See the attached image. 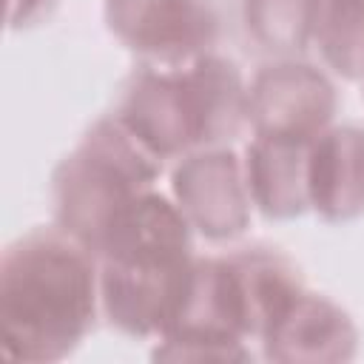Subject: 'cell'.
<instances>
[{
  "instance_id": "cell-1",
  "label": "cell",
  "mask_w": 364,
  "mask_h": 364,
  "mask_svg": "<svg viewBox=\"0 0 364 364\" xmlns=\"http://www.w3.org/2000/svg\"><path fill=\"white\" fill-rule=\"evenodd\" d=\"M100 259L54 228H34L0 256V347L23 364L71 355L94 330Z\"/></svg>"
},
{
  "instance_id": "cell-2",
  "label": "cell",
  "mask_w": 364,
  "mask_h": 364,
  "mask_svg": "<svg viewBox=\"0 0 364 364\" xmlns=\"http://www.w3.org/2000/svg\"><path fill=\"white\" fill-rule=\"evenodd\" d=\"M97 259L111 327L131 338H159L191 284L193 228L176 202L148 191L111 225Z\"/></svg>"
},
{
  "instance_id": "cell-3",
  "label": "cell",
  "mask_w": 364,
  "mask_h": 364,
  "mask_svg": "<svg viewBox=\"0 0 364 364\" xmlns=\"http://www.w3.org/2000/svg\"><path fill=\"white\" fill-rule=\"evenodd\" d=\"M114 117L159 159L228 145L247 122V85L233 60L202 54L188 65H139Z\"/></svg>"
},
{
  "instance_id": "cell-4",
  "label": "cell",
  "mask_w": 364,
  "mask_h": 364,
  "mask_svg": "<svg viewBox=\"0 0 364 364\" xmlns=\"http://www.w3.org/2000/svg\"><path fill=\"white\" fill-rule=\"evenodd\" d=\"M162 162L114 117H100L51 173L54 225L100 253L111 225L148 191Z\"/></svg>"
},
{
  "instance_id": "cell-5",
  "label": "cell",
  "mask_w": 364,
  "mask_h": 364,
  "mask_svg": "<svg viewBox=\"0 0 364 364\" xmlns=\"http://www.w3.org/2000/svg\"><path fill=\"white\" fill-rule=\"evenodd\" d=\"M102 14L108 31L145 65H188L219 40V14L208 0H105Z\"/></svg>"
},
{
  "instance_id": "cell-6",
  "label": "cell",
  "mask_w": 364,
  "mask_h": 364,
  "mask_svg": "<svg viewBox=\"0 0 364 364\" xmlns=\"http://www.w3.org/2000/svg\"><path fill=\"white\" fill-rule=\"evenodd\" d=\"M336 111V85L310 63H267L247 85V122L256 136L313 142L330 128Z\"/></svg>"
},
{
  "instance_id": "cell-7",
  "label": "cell",
  "mask_w": 364,
  "mask_h": 364,
  "mask_svg": "<svg viewBox=\"0 0 364 364\" xmlns=\"http://www.w3.org/2000/svg\"><path fill=\"white\" fill-rule=\"evenodd\" d=\"M171 193L188 225L208 242H230L250 228L245 168L228 145L185 154L171 173Z\"/></svg>"
},
{
  "instance_id": "cell-8",
  "label": "cell",
  "mask_w": 364,
  "mask_h": 364,
  "mask_svg": "<svg viewBox=\"0 0 364 364\" xmlns=\"http://www.w3.org/2000/svg\"><path fill=\"white\" fill-rule=\"evenodd\" d=\"M262 355L282 364H338L358 353V327L327 296L301 287L259 336Z\"/></svg>"
},
{
  "instance_id": "cell-9",
  "label": "cell",
  "mask_w": 364,
  "mask_h": 364,
  "mask_svg": "<svg viewBox=\"0 0 364 364\" xmlns=\"http://www.w3.org/2000/svg\"><path fill=\"white\" fill-rule=\"evenodd\" d=\"M310 210L324 222L341 225L364 216V128L330 125L307 156Z\"/></svg>"
},
{
  "instance_id": "cell-10",
  "label": "cell",
  "mask_w": 364,
  "mask_h": 364,
  "mask_svg": "<svg viewBox=\"0 0 364 364\" xmlns=\"http://www.w3.org/2000/svg\"><path fill=\"white\" fill-rule=\"evenodd\" d=\"M313 142L256 136L245 145L242 168L253 208L264 219L284 222L310 210L307 156Z\"/></svg>"
},
{
  "instance_id": "cell-11",
  "label": "cell",
  "mask_w": 364,
  "mask_h": 364,
  "mask_svg": "<svg viewBox=\"0 0 364 364\" xmlns=\"http://www.w3.org/2000/svg\"><path fill=\"white\" fill-rule=\"evenodd\" d=\"M318 0H242V20L256 46L299 54L313 43Z\"/></svg>"
},
{
  "instance_id": "cell-12",
  "label": "cell",
  "mask_w": 364,
  "mask_h": 364,
  "mask_svg": "<svg viewBox=\"0 0 364 364\" xmlns=\"http://www.w3.org/2000/svg\"><path fill=\"white\" fill-rule=\"evenodd\" d=\"M313 40L344 80H364V0H318Z\"/></svg>"
},
{
  "instance_id": "cell-13",
  "label": "cell",
  "mask_w": 364,
  "mask_h": 364,
  "mask_svg": "<svg viewBox=\"0 0 364 364\" xmlns=\"http://www.w3.org/2000/svg\"><path fill=\"white\" fill-rule=\"evenodd\" d=\"M54 3L57 0H6V23L9 28L37 26L43 17H48Z\"/></svg>"
}]
</instances>
